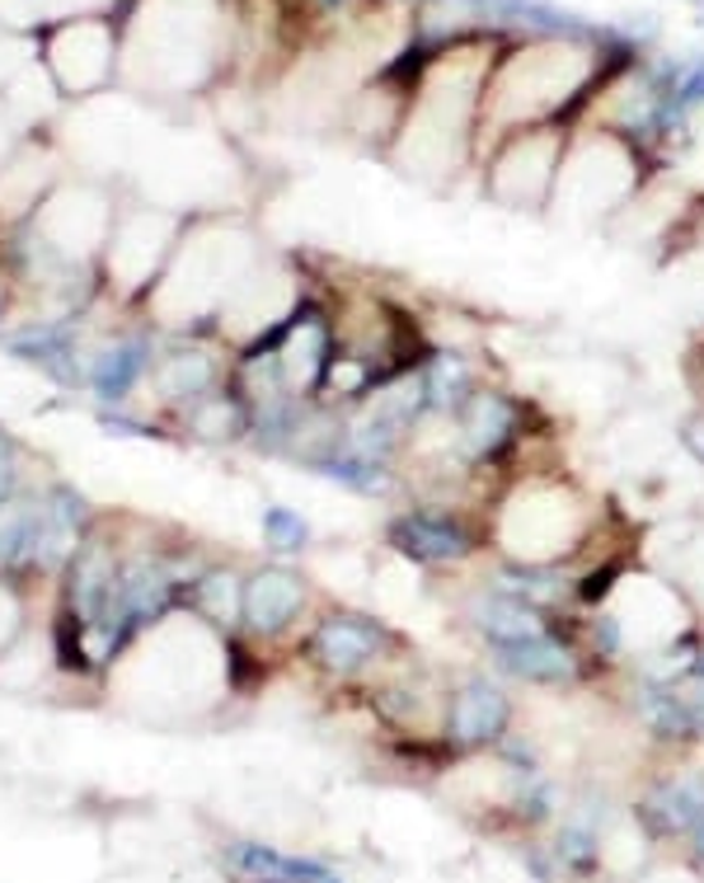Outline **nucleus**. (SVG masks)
<instances>
[{
	"mask_svg": "<svg viewBox=\"0 0 704 883\" xmlns=\"http://www.w3.org/2000/svg\"><path fill=\"white\" fill-rule=\"evenodd\" d=\"M113 66V38L104 33V24H66L53 38V71H71L66 86L71 90H90L109 76Z\"/></svg>",
	"mask_w": 704,
	"mask_h": 883,
	"instance_id": "7ed1b4c3",
	"label": "nucleus"
},
{
	"mask_svg": "<svg viewBox=\"0 0 704 883\" xmlns=\"http://www.w3.org/2000/svg\"><path fill=\"white\" fill-rule=\"evenodd\" d=\"M300 602H306V588L287 574H263L259 582H249V592L240 597L245 621L254 630H263V635H273V630L287 625L300 611Z\"/></svg>",
	"mask_w": 704,
	"mask_h": 883,
	"instance_id": "39448f33",
	"label": "nucleus"
},
{
	"mask_svg": "<svg viewBox=\"0 0 704 883\" xmlns=\"http://www.w3.org/2000/svg\"><path fill=\"white\" fill-rule=\"evenodd\" d=\"M20 630H24V611H20V597H14V588H5L0 582V654L20 639Z\"/></svg>",
	"mask_w": 704,
	"mask_h": 883,
	"instance_id": "6e6552de",
	"label": "nucleus"
},
{
	"mask_svg": "<svg viewBox=\"0 0 704 883\" xmlns=\"http://www.w3.org/2000/svg\"><path fill=\"white\" fill-rule=\"evenodd\" d=\"M652 813H662L667 827H691L704 818V790L700 785H667L652 799Z\"/></svg>",
	"mask_w": 704,
	"mask_h": 883,
	"instance_id": "0eeeda50",
	"label": "nucleus"
},
{
	"mask_svg": "<svg viewBox=\"0 0 704 883\" xmlns=\"http://www.w3.org/2000/svg\"><path fill=\"white\" fill-rule=\"evenodd\" d=\"M587 80V61L564 43H541L522 53L516 61L498 66L484 80V99H479V118L484 127H531L535 118H545L549 109H559L568 94H578V86Z\"/></svg>",
	"mask_w": 704,
	"mask_h": 883,
	"instance_id": "f257e3e1",
	"label": "nucleus"
},
{
	"mask_svg": "<svg viewBox=\"0 0 704 883\" xmlns=\"http://www.w3.org/2000/svg\"><path fill=\"white\" fill-rule=\"evenodd\" d=\"M587 503L578 489H568L564 479H531L516 485L512 498L498 508V545L508 550L516 564H549L568 559V550H578L587 536Z\"/></svg>",
	"mask_w": 704,
	"mask_h": 883,
	"instance_id": "f03ea898",
	"label": "nucleus"
},
{
	"mask_svg": "<svg viewBox=\"0 0 704 883\" xmlns=\"http://www.w3.org/2000/svg\"><path fill=\"white\" fill-rule=\"evenodd\" d=\"M695 846H700V856H704V818H700V827H695Z\"/></svg>",
	"mask_w": 704,
	"mask_h": 883,
	"instance_id": "1a4fd4ad",
	"label": "nucleus"
},
{
	"mask_svg": "<svg viewBox=\"0 0 704 883\" xmlns=\"http://www.w3.org/2000/svg\"><path fill=\"white\" fill-rule=\"evenodd\" d=\"M381 625L362 621V615H339V621H325L320 635H315V654L329 672H357L366 663H376L381 654Z\"/></svg>",
	"mask_w": 704,
	"mask_h": 883,
	"instance_id": "20e7f679",
	"label": "nucleus"
},
{
	"mask_svg": "<svg viewBox=\"0 0 704 883\" xmlns=\"http://www.w3.org/2000/svg\"><path fill=\"white\" fill-rule=\"evenodd\" d=\"M502 720H508V705H502V695L493 687H484V681H475V687H465L456 701H451V738L456 743H489L502 733Z\"/></svg>",
	"mask_w": 704,
	"mask_h": 883,
	"instance_id": "423d86ee",
	"label": "nucleus"
}]
</instances>
